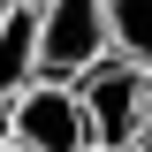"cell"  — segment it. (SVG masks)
<instances>
[{
	"label": "cell",
	"mask_w": 152,
	"mask_h": 152,
	"mask_svg": "<svg viewBox=\"0 0 152 152\" xmlns=\"http://www.w3.org/2000/svg\"><path fill=\"white\" fill-rule=\"evenodd\" d=\"M76 99L91 114V145L107 152H137V129H145V99H152V69L129 53H107L91 76H76Z\"/></svg>",
	"instance_id": "2"
},
{
	"label": "cell",
	"mask_w": 152,
	"mask_h": 152,
	"mask_svg": "<svg viewBox=\"0 0 152 152\" xmlns=\"http://www.w3.org/2000/svg\"><path fill=\"white\" fill-rule=\"evenodd\" d=\"M91 152H107V145H91Z\"/></svg>",
	"instance_id": "10"
},
{
	"label": "cell",
	"mask_w": 152,
	"mask_h": 152,
	"mask_svg": "<svg viewBox=\"0 0 152 152\" xmlns=\"http://www.w3.org/2000/svg\"><path fill=\"white\" fill-rule=\"evenodd\" d=\"M15 8H23V0H0V23H8V15H15Z\"/></svg>",
	"instance_id": "9"
},
{
	"label": "cell",
	"mask_w": 152,
	"mask_h": 152,
	"mask_svg": "<svg viewBox=\"0 0 152 152\" xmlns=\"http://www.w3.org/2000/svg\"><path fill=\"white\" fill-rule=\"evenodd\" d=\"M137 152H152V99H145V129H137Z\"/></svg>",
	"instance_id": "7"
},
{
	"label": "cell",
	"mask_w": 152,
	"mask_h": 152,
	"mask_svg": "<svg viewBox=\"0 0 152 152\" xmlns=\"http://www.w3.org/2000/svg\"><path fill=\"white\" fill-rule=\"evenodd\" d=\"M31 84H38V15L15 8L0 23V99H23Z\"/></svg>",
	"instance_id": "4"
},
{
	"label": "cell",
	"mask_w": 152,
	"mask_h": 152,
	"mask_svg": "<svg viewBox=\"0 0 152 152\" xmlns=\"http://www.w3.org/2000/svg\"><path fill=\"white\" fill-rule=\"evenodd\" d=\"M15 152H91V114L76 99V84H46L15 99Z\"/></svg>",
	"instance_id": "3"
},
{
	"label": "cell",
	"mask_w": 152,
	"mask_h": 152,
	"mask_svg": "<svg viewBox=\"0 0 152 152\" xmlns=\"http://www.w3.org/2000/svg\"><path fill=\"white\" fill-rule=\"evenodd\" d=\"M0 152H15V99H0Z\"/></svg>",
	"instance_id": "6"
},
{
	"label": "cell",
	"mask_w": 152,
	"mask_h": 152,
	"mask_svg": "<svg viewBox=\"0 0 152 152\" xmlns=\"http://www.w3.org/2000/svg\"><path fill=\"white\" fill-rule=\"evenodd\" d=\"M114 8V53L152 69V0H107Z\"/></svg>",
	"instance_id": "5"
},
{
	"label": "cell",
	"mask_w": 152,
	"mask_h": 152,
	"mask_svg": "<svg viewBox=\"0 0 152 152\" xmlns=\"http://www.w3.org/2000/svg\"><path fill=\"white\" fill-rule=\"evenodd\" d=\"M114 53V8L107 0H53L38 15V76L46 84H76Z\"/></svg>",
	"instance_id": "1"
},
{
	"label": "cell",
	"mask_w": 152,
	"mask_h": 152,
	"mask_svg": "<svg viewBox=\"0 0 152 152\" xmlns=\"http://www.w3.org/2000/svg\"><path fill=\"white\" fill-rule=\"evenodd\" d=\"M23 8H31V15H46V8H53V0H23Z\"/></svg>",
	"instance_id": "8"
}]
</instances>
